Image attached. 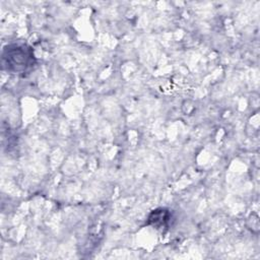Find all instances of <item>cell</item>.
<instances>
[{"instance_id":"1","label":"cell","mask_w":260,"mask_h":260,"mask_svg":"<svg viewBox=\"0 0 260 260\" xmlns=\"http://www.w3.org/2000/svg\"><path fill=\"white\" fill-rule=\"evenodd\" d=\"M31 48L25 44H11L3 49L2 66L12 74H24L35 65Z\"/></svg>"},{"instance_id":"2","label":"cell","mask_w":260,"mask_h":260,"mask_svg":"<svg viewBox=\"0 0 260 260\" xmlns=\"http://www.w3.org/2000/svg\"><path fill=\"white\" fill-rule=\"evenodd\" d=\"M169 218H170L169 211L167 209L159 208V209L153 210V212L150 214L148 219L153 224H155L157 226H161V225H166Z\"/></svg>"}]
</instances>
